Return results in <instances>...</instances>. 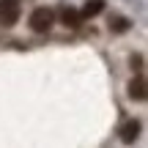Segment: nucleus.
<instances>
[{
    "instance_id": "f257e3e1",
    "label": "nucleus",
    "mask_w": 148,
    "mask_h": 148,
    "mask_svg": "<svg viewBox=\"0 0 148 148\" xmlns=\"http://www.w3.org/2000/svg\"><path fill=\"white\" fill-rule=\"evenodd\" d=\"M19 14H22L19 0H0V25L3 27L16 25L19 22Z\"/></svg>"
},
{
    "instance_id": "0eeeda50",
    "label": "nucleus",
    "mask_w": 148,
    "mask_h": 148,
    "mask_svg": "<svg viewBox=\"0 0 148 148\" xmlns=\"http://www.w3.org/2000/svg\"><path fill=\"white\" fill-rule=\"evenodd\" d=\"M110 27L115 33H123V30H129V19H123V16H115V19H110Z\"/></svg>"
},
{
    "instance_id": "39448f33",
    "label": "nucleus",
    "mask_w": 148,
    "mask_h": 148,
    "mask_svg": "<svg viewBox=\"0 0 148 148\" xmlns=\"http://www.w3.org/2000/svg\"><path fill=\"white\" fill-rule=\"evenodd\" d=\"M104 11V0H88V3L82 5V14L79 16H96Z\"/></svg>"
},
{
    "instance_id": "423d86ee",
    "label": "nucleus",
    "mask_w": 148,
    "mask_h": 148,
    "mask_svg": "<svg viewBox=\"0 0 148 148\" xmlns=\"http://www.w3.org/2000/svg\"><path fill=\"white\" fill-rule=\"evenodd\" d=\"M60 16H63V25H66V27H77V25H79V19H82V16H79L77 11H71V8H66Z\"/></svg>"
},
{
    "instance_id": "20e7f679",
    "label": "nucleus",
    "mask_w": 148,
    "mask_h": 148,
    "mask_svg": "<svg viewBox=\"0 0 148 148\" xmlns=\"http://www.w3.org/2000/svg\"><path fill=\"white\" fill-rule=\"evenodd\" d=\"M129 96H132L134 101H145V82H143V77H137V79L129 82Z\"/></svg>"
},
{
    "instance_id": "7ed1b4c3",
    "label": "nucleus",
    "mask_w": 148,
    "mask_h": 148,
    "mask_svg": "<svg viewBox=\"0 0 148 148\" xmlns=\"http://www.w3.org/2000/svg\"><path fill=\"white\" fill-rule=\"evenodd\" d=\"M137 137H140V121L132 118V121H126L121 126V140H123V143H134Z\"/></svg>"
},
{
    "instance_id": "f03ea898",
    "label": "nucleus",
    "mask_w": 148,
    "mask_h": 148,
    "mask_svg": "<svg viewBox=\"0 0 148 148\" xmlns=\"http://www.w3.org/2000/svg\"><path fill=\"white\" fill-rule=\"evenodd\" d=\"M52 19H55V14L49 8H33V14H30V27L36 33H47L49 27H52Z\"/></svg>"
}]
</instances>
